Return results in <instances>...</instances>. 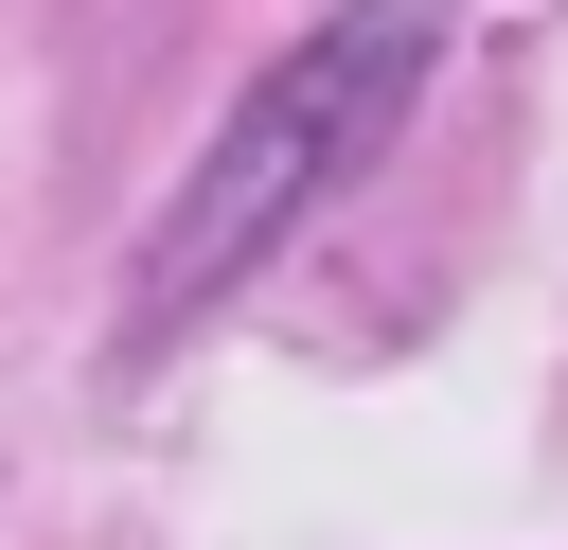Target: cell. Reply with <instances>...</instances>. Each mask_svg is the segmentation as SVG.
Returning <instances> with one entry per match:
<instances>
[{"label": "cell", "instance_id": "6da1fadb", "mask_svg": "<svg viewBox=\"0 0 568 550\" xmlns=\"http://www.w3.org/2000/svg\"><path fill=\"white\" fill-rule=\"evenodd\" d=\"M444 71V0H337L231 124H213V160L178 177V213L142 231V284H124V337H178L195 302H231L390 124H408V89Z\"/></svg>", "mask_w": 568, "mask_h": 550}]
</instances>
